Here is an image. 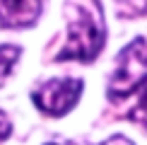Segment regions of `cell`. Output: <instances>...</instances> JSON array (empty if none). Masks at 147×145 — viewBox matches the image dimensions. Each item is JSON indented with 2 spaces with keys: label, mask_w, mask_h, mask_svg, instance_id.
Masks as SVG:
<instances>
[{
  "label": "cell",
  "mask_w": 147,
  "mask_h": 145,
  "mask_svg": "<svg viewBox=\"0 0 147 145\" xmlns=\"http://www.w3.org/2000/svg\"><path fill=\"white\" fill-rule=\"evenodd\" d=\"M65 15H68V41L53 60L92 63L106 44V22L101 3L99 0H89L87 5L70 3L65 5Z\"/></svg>",
  "instance_id": "6da1fadb"
},
{
  "label": "cell",
  "mask_w": 147,
  "mask_h": 145,
  "mask_svg": "<svg viewBox=\"0 0 147 145\" xmlns=\"http://www.w3.org/2000/svg\"><path fill=\"white\" fill-rule=\"evenodd\" d=\"M145 82H147V41L138 36L116 56V68L109 80L106 97L113 104L123 102L130 94L140 92Z\"/></svg>",
  "instance_id": "7a4b0ae2"
},
{
  "label": "cell",
  "mask_w": 147,
  "mask_h": 145,
  "mask_svg": "<svg viewBox=\"0 0 147 145\" xmlns=\"http://www.w3.org/2000/svg\"><path fill=\"white\" fill-rule=\"evenodd\" d=\"M84 89V82L80 77H53L32 89V102L39 111L58 119L75 109L80 94Z\"/></svg>",
  "instance_id": "3957f363"
},
{
  "label": "cell",
  "mask_w": 147,
  "mask_h": 145,
  "mask_svg": "<svg viewBox=\"0 0 147 145\" xmlns=\"http://www.w3.org/2000/svg\"><path fill=\"white\" fill-rule=\"evenodd\" d=\"M41 0H0V24L7 29H24L41 17Z\"/></svg>",
  "instance_id": "277c9868"
},
{
  "label": "cell",
  "mask_w": 147,
  "mask_h": 145,
  "mask_svg": "<svg viewBox=\"0 0 147 145\" xmlns=\"http://www.w3.org/2000/svg\"><path fill=\"white\" fill-rule=\"evenodd\" d=\"M20 53H22L20 46H12V44H3L0 46V85H3L5 77L12 72L17 58H20Z\"/></svg>",
  "instance_id": "5b68a950"
},
{
  "label": "cell",
  "mask_w": 147,
  "mask_h": 145,
  "mask_svg": "<svg viewBox=\"0 0 147 145\" xmlns=\"http://www.w3.org/2000/svg\"><path fill=\"white\" fill-rule=\"evenodd\" d=\"M130 119H135L138 123H142L147 128V89L140 92V99H138V106L130 111Z\"/></svg>",
  "instance_id": "8992f818"
},
{
  "label": "cell",
  "mask_w": 147,
  "mask_h": 145,
  "mask_svg": "<svg viewBox=\"0 0 147 145\" xmlns=\"http://www.w3.org/2000/svg\"><path fill=\"white\" fill-rule=\"evenodd\" d=\"M10 133H12V121L7 119V114H5V111H0V143L7 140Z\"/></svg>",
  "instance_id": "52a82bcc"
},
{
  "label": "cell",
  "mask_w": 147,
  "mask_h": 145,
  "mask_svg": "<svg viewBox=\"0 0 147 145\" xmlns=\"http://www.w3.org/2000/svg\"><path fill=\"white\" fill-rule=\"evenodd\" d=\"M101 145H135L130 140V138H125V136H111L109 140H104Z\"/></svg>",
  "instance_id": "ba28073f"
},
{
  "label": "cell",
  "mask_w": 147,
  "mask_h": 145,
  "mask_svg": "<svg viewBox=\"0 0 147 145\" xmlns=\"http://www.w3.org/2000/svg\"><path fill=\"white\" fill-rule=\"evenodd\" d=\"M46 145H75V143H70V140H68V143H58V140H53V143H46Z\"/></svg>",
  "instance_id": "9c48e42d"
}]
</instances>
